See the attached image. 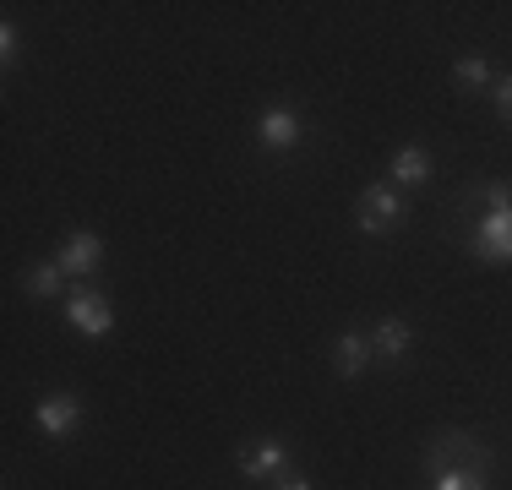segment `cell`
I'll return each mask as SVG.
<instances>
[{
    "label": "cell",
    "mask_w": 512,
    "mask_h": 490,
    "mask_svg": "<svg viewBox=\"0 0 512 490\" xmlns=\"http://www.w3.org/2000/svg\"><path fill=\"white\" fill-rule=\"evenodd\" d=\"M442 469H485L491 474V447H480V441L463 436V431H442L425 447V474H442Z\"/></svg>",
    "instance_id": "obj_1"
},
{
    "label": "cell",
    "mask_w": 512,
    "mask_h": 490,
    "mask_svg": "<svg viewBox=\"0 0 512 490\" xmlns=\"http://www.w3.org/2000/svg\"><path fill=\"white\" fill-rule=\"evenodd\" d=\"M469 251L480 262H512V207H485L469 224Z\"/></svg>",
    "instance_id": "obj_2"
},
{
    "label": "cell",
    "mask_w": 512,
    "mask_h": 490,
    "mask_svg": "<svg viewBox=\"0 0 512 490\" xmlns=\"http://www.w3.org/2000/svg\"><path fill=\"white\" fill-rule=\"evenodd\" d=\"M66 322H71V333H82V338H109L115 333V305H109V294L77 284L66 300Z\"/></svg>",
    "instance_id": "obj_3"
},
{
    "label": "cell",
    "mask_w": 512,
    "mask_h": 490,
    "mask_svg": "<svg viewBox=\"0 0 512 490\" xmlns=\"http://www.w3.org/2000/svg\"><path fill=\"white\" fill-rule=\"evenodd\" d=\"M355 224H360V235H393L404 224V196L393 186H365L360 207H355Z\"/></svg>",
    "instance_id": "obj_4"
},
{
    "label": "cell",
    "mask_w": 512,
    "mask_h": 490,
    "mask_svg": "<svg viewBox=\"0 0 512 490\" xmlns=\"http://www.w3.org/2000/svg\"><path fill=\"white\" fill-rule=\"evenodd\" d=\"M235 463H240V474H246V480H284L289 447L278 436H262V441H246V447L235 452Z\"/></svg>",
    "instance_id": "obj_5"
},
{
    "label": "cell",
    "mask_w": 512,
    "mask_h": 490,
    "mask_svg": "<svg viewBox=\"0 0 512 490\" xmlns=\"http://www.w3.org/2000/svg\"><path fill=\"white\" fill-rule=\"evenodd\" d=\"M33 420H39L44 436H71L82 425V398L77 392H50V398L33 403Z\"/></svg>",
    "instance_id": "obj_6"
},
{
    "label": "cell",
    "mask_w": 512,
    "mask_h": 490,
    "mask_svg": "<svg viewBox=\"0 0 512 490\" xmlns=\"http://www.w3.org/2000/svg\"><path fill=\"white\" fill-rule=\"evenodd\" d=\"M300 137H306V120H300L295 109H267V115L256 120V142H262L267 153H289Z\"/></svg>",
    "instance_id": "obj_7"
},
{
    "label": "cell",
    "mask_w": 512,
    "mask_h": 490,
    "mask_svg": "<svg viewBox=\"0 0 512 490\" xmlns=\"http://www.w3.org/2000/svg\"><path fill=\"white\" fill-rule=\"evenodd\" d=\"M99 256H104V245H99V235L93 229H77L66 245H60V273L66 278H88V273H99Z\"/></svg>",
    "instance_id": "obj_8"
},
{
    "label": "cell",
    "mask_w": 512,
    "mask_h": 490,
    "mask_svg": "<svg viewBox=\"0 0 512 490\" xmlns=\"http://www.w3.org/2000/svg\"><path fill=\"white\" fill-rule=\"evenodd\" d=\"M409 343H414V333H409V322L404 316H382V322H376V333H371V349H376V360H404L409 354Z\"/></svg>",
    "instance_id": "obj_9"
},
{
    "label": "cell",
    "mask_w": 512,
    "mask_h": 490,
    "mask_svg": "<svg viewBox=\"0 0 512 490\" xmlns=\"http://www.w3.org/2000/svg\"><path fill=\"white\" fill-rule=\"evenodd\" d=\"M371 360H376L371 333H344V338L333 343V371H338V376H360Z\"/></svg>",
    "instance_id": "obj_10"
},
{
    "label": "cell",
    "mask_w": 512,
    "mask_h": 490,
    "mask_svg": "<svg viewBox=\"0 0 512 490\" xmlns=\"http://www.w3.org/2000/svg\"><path fill=\"white\" fill-rule=\"evenodd\" d=\"M436 175V158L425 147H398L393 153V186H425Z\"/></svg>",
    "instance_id": "obj_11"
},
{
    "label": "cell",
    "mask_w": 512,
    "mask_h": 490,
    "mask_svg": "<svg viewBox=\"0 0 512 490\" xmlns=\"http://www.w3.org/2000/svg\"><path fill=\"white\" fill-rule=\"evenodd\" d=\"M431 490H491V474L485 469H442V474H425Z\"/></svg>",
    "instance_id": "obj_12"
},
{
    "label": "cell",
    "mask_w": 512,
    "mask_h": 490,
    "mask_svg": "<svg viewBox=\"0 0 512 490\" xmlns=\"http://www.w3.org/2000/svg\"><path fill=\"white\" fill-rule=\"evenodd\" d=\"M60 284H66L60 262H39V267H28V294H39V300H50V294H60Z\"/></svg>",
    "instance_id": "obj_13"
},
{
    "label": "cell",
    "mask_w": 512,
    "mask_h": 490,
    "mask_svg": "<svg viewBox=\"0 0 512 490\" xmlns=\"http://www.w3.org/2000/svg\"><path fill=\"white\" fill-rule=\"evenodd\" d=\"M453 82L458 88H485V82H491V66H485V55H463L458 66H453Z\"/></svg>",
    "instance_id": "obj_14"
},
{
    "label": "cell",
    "mask_w": 512,
    "mask_h": 490,
    "mask_svg": "<svg viewBox=\"0 0 512 490\" xmlns=\"http://www.w3.org/2000/svg\"><path fill=\"white\" fill-rule=\"evenodd\" d=\"M496 115H502L507 126H512V77H502V82H496Z\"/></svg>",
    "instance_id": "obj_15"
},
{
    "label": "cell",
    "mask_w": 512,
    "mask_h": 490,
    "mask_svg": "<svg viewBox=\"0 0 512 490\" xmlns=\"http://www.w3.org/2000/svg\"><path fill=\"white\" fill-rule=\"evenodd\" d=\"M0 60H17V22H6V28H0Z\"/></svg>",
    "instance_id": "obj_16"
},
{
    "label": "cell",
    "mask_w": 512,
    "mask_h": 490,
    "mask_svg": "<svg viewBox=\"0 0 512 490\" xmlns=\"http://www.w3.org/2000/svg\"><path fill=\"white\" fill-rule=\"evenodd\" d=\"M273 490H311L306 474H284V480H273Z\"/></svg>",
    "instance_id": "obj_17"
}]
</instances>
